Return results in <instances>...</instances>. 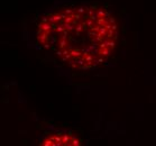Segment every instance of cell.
<instances>
[{
  "mask_svg": "<svg viewBox=\"0 0 156 146\" xmlns=\"http://www.w3.org/2000/svg\"><path fill=\"white\" fill-rule=\"evenodd\" d=\"M39 146H82L80 139L72 133L58 132L46 136Z\"/></svg>",
  "mask_w": 156,
  "mask_h": 146,
  "instance_id": "7a4b0ae2",
  "label": "cell"
},
{
  "mask_svg": "<svg viewBox=\"0 0 156 146\" xmlns=\"http://www.w3.org/2000/svg\"><path fill=\"white\" fill-rule=\"evenodd\" d=\"M41 46L75 70L103 64L115 51L118 24L109 11L96 6H72L45 15L37 26Z\"/></svg>",
  "mask_w": 156,
  "mask_h": 146,
  "instance_id": "6da1fadb",
  "label": "cell"
}]
</instances>
